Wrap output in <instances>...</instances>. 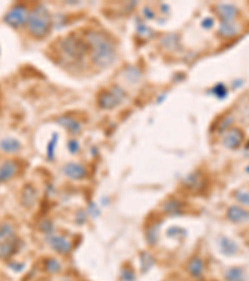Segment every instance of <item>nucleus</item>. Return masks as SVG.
Wrapping results in <instances>:
<instances>
[{
  "label": "nucleus",
  "mask_w": 249,
  "mask_h": 281,
  "mask_svg": "<svg viewBox=\"0 0 249 281\" xmlns=\"http://www.w3.org/2000/svg\"><path fill=\"white\" fill-rule=\"evenodd\" d=\"M50 15L48 10L44 7L39 5L35 8L34 12L29 15L28 19V29L30 34L34 35L35 38H42L48 34L50 29Z\"/></svg>",
  "instance_id": "2"
},
{
  "label": "nucleus",
  "mask_w": 249,
  "mask_h": 281,
  "mask_svg": "<svg viewBox=\"0 0 249 281\" xmlns=\"http://www.w3.org/2000/svg\"><path fill=\"white\" fill-rule=\"evenodd\" d=\"M228 281H244V271L242 269H230V271L226 274Z\"/></svg>",
  "instance_id": "12"
},
{
  "label": "nucleus",
  "mask_w": 249,
  "mask_h": 281,
  "mask_svg": "<svg viewBox=\"0 0 249 281\" xmlns=\"http://www.w3.org/2000/svg\"><path fill=\"white\" fill-rule=\"evenodd\" d=\"M29 19V13L28 9L24 5H15L14 8L8 12V14L4 17V20L6 24H9L12 28H19L22 25H24L25 23H28Z\"/></svg>",
  "instance_id": "3"
},
{
  "label": "nucleus",
  "mask_w": 249,
  "mask_h": 281,
  "mask_svg": "<svg viewBox=\"0 0 249 281\" xmlns=\"http://www.w3.org/2000/svg\"><path fill=\"white\" fill-rule=\"evenodd\" d=\"M18 173V165L12 160H8V162L2 163L0 165V184L6 183L12 178H14L15 174Z\"/></svg>",
  "instance_id": "4"
},
{
  "label": "nucleus",
  "mask_w": 249,
  "mask_h": 281,
  "mask_svg": "<svg viewBox=\"0 0 249 281\" xmlns=\"http://www.w3.org/2000/svg\"><path fill=\"white\" fill-rule=\"evenodd\" d=\"M248 245H249V241H248Z\"/></svg>",
  "instance_id": "16"
},
{
  "label": "nucleus",
  "mask_w": 249,
  "mask_h": 281,
  "mask_svg": "<svg viewBox=\"0 0 249 281\" xmlns=\"http://www.w3.org/2000/svg\"><path fill=\"white\" fill-rule=\"evenodd\" d=\"M14 236V226L9 223L0 224V246Z\"/></svg>",
  "instance_id": "9"
},
{
  "label": "nucleus",
  "mask_w": 249,
  "mask_h": 281,
  "mask_svg": "<svg viewBox=\"0 0 249 281\" xmlns=\"http://www.w3.org/2000/svg\"><path fill=\"white\" fill-rule=\"evenodd\" d=\"M22 148V144L18 142L16 139H12V137H8L0 142V149L4 153L8 154H12V153H18Z\"/></svg>",
  "instance_id": "8"
},
{
  "label": "nucleus",
  "mask_w": 249,
  "mask_h": 281,
  "mask_svg": "<svg viewBox=\"0 0 249 281\" xmlns=\"http://www.w3.org/2000/svg\"><path fill=\"white\" fill-rule=\"evenodd\" d=\"M88 42L92 45L94 60L101 65L111 63L114 58V48L108 40L100 33H91L88 35Z\"/></svg>",
  "instance_id": "1"
},
{
  "label": "nucleus",
  "mask_w": 249,
  "mask_h": 281,
  "mask_svg": "<svg viewBox=\"0 0 249 281\" xmlns=\"http://www.w3.org/2000/svg\"><path fill=\"white\" fill-rule=\"evenodd\" d=\"M190 272L193 276H200L203 274V262L200 259H194L190 265Z\"/></svg>",
  "instance_id": "13"
},
{
  "label": "nucleus",
  "mask_w": 249,
  "mask_h": 281,
  "mask_svg": "<svg viewBox=\"0 0 249 281\" xmlns=\"http://www.w3.org/2000/svg\"><path fill=\"white\" fill-rule=\"evenodd\" d=\"M52 245L55 250H58L59 252H68L70 250V244L66 239H64L62 236H55L52 239Z\"/></svg>",
  "instance_id": "10"
},
{
  "label": "nucleus",
  "mask_w": 249,
  "mask_h": 281,
  "mask_svg": "<svg viewBox=\"0 0 249 281\" xmlns=\"http://www.w3.org/2000/svg\"><path fill=\"white\" fill-rule=\"evenodd\" d=\"M243 137H244L243 136V132L240 131V130L234 129L230 130V131H228L227 134H226L223 143H224L226 147L230 148V149H237V148L242 144Z\"/></svg>",
  "instance_id": "5"
},
{
  "label": "nucleus",
  "mask_w": 249,
  "mask_h": 281,
  "mask_svg": "<svg viewBox=\"0 0 249 281\" xmlns=\"http://www.w3.org/2000/svg\"><path fill=\"white\" fill-rule=\"evenodd\" d=\"M228 219L232 220L233 223H244L249 220V213L244 209H240L238 206H232L228 210Z\"/></svg>",
  "instance_id": "6"
},
{
  "label": "nucleus",
  "mask_w": 249,
  "mask_h": 281,
  "mask_svg": "<svg viewBox=\"0 0 249 281\" xmlns=\"http://www.w3.org/2000/svg\"><path fill=\"white\" fill-rule=\"evenodd\" d=\"M35 201V190L32 188V186H26L24 189V193H22V204L28 208L34 204Z\"/></svg>",
  "instance_id": "11"
},
{
  "label": "nucleus",
  "mask_w": 249,
  "mask_h": 281,
  "mask_svg": "<svg viewBox=\"0 0 249 281\" xmlns=\"http://www.w3.org/2000/svg\"><path fill=\"white\" fill-rule=\"evenodd\" d=\"M64 173L71 179H81L86 175L85 169L81 167V165L72 164V163H70V164H68L64 168Z\"/></svg>",
  "instance_id": "7"
},
{
  "label": "nucleus",
  "mask_w": 249,
  "mask_h": 281,
  "mask_svg": "<svg viewBox=\"0 0 249 281\" xmlns=\"http://www.w3.org/2000/svg\"><path fill=\"white\" fill-rule=\"evenodd\" d=\"M220 8L223 9V17H224L226 20H230L232 19L233 17H234L236 14H237V10H236V8L230 7V5H220Z\"/></svg>",
  "instance_id": "14"
},
{
  "label": "nucleus",
  "mask_w": 249,
  "mask_h": 281,
  "mask_svg": "<svg viewBox=\"0 0 249 281\" xmlns=\"http://www.w3.org/2000/svg\"><path fill=\"white\" fill-rule=\"evenodd\" d=\"M236 198L242 204L249 205V191H238V193L236 194Z\"/></svg>",
  "instance_id": "15"
}]
</instances>
